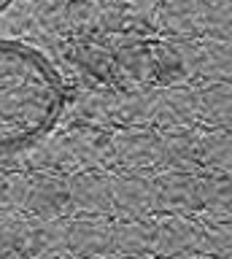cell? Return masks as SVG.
Wrapping results in <instances>:
<instances>
[{"instance_id":"cell-1","label":"cell","mask_w":232,"mask_h":259,"mask_svg":"<svg viewBox=\"0 0 232 259\" xmlns=\"http://www.w3.org/2000/svg\"><path fill=\"white\" fill-rule=\"evenodd\" d=\"M65 84L38 49L0 40V154L35 143L65 111Z\"/></svg>"},{"instance_id":"cell-2","label":"cell","mask_w":232,"mask_h":259,"mask_svg":"<svg viewBox=\"0 0 232 259\" xmlns=\"http://www.w3.org/2000/svg\"><path fill=\"white\" fill-rule=\"evenodd\" d=\"M9 3H11V0H0V11H3V8L9 6Z\"/></svg>"}]
</instances>
